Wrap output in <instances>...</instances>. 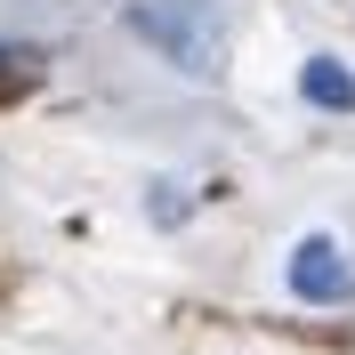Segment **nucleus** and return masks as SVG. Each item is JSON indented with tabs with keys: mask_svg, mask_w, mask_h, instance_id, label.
Returning <instances> with one entry per match:
<instances>
[{
	"mask_svg": "<svg viewBox=\"0 0 355 355\" xmlns=\"http://www.w3.org/2000/svg\"><path fill=\"white\" fill-rule=\"evenodd\" d=\"M130 24H137V41H154L178 73H194V81L226 73V8L218 0H137Z\"/></svg>",
	"mask_w": 355,
	"mask_h": 355,
	"instance_id": "nucleus-1",
	"label": "nucleus"
},
{
	"mask_svg": "<svg viewBox=\"0 0 355 355\" xmlns=\"http://www.w3.org/2000/svg\"><path fill=\"white\" fill-rule=\"evenodd\" d=\"M291 291L315 299V307H339V299L355 291V275H347V259H339L331 234H307V243L291 250Z\"/></svg>",
	"mask_w": 355,
	"mask_h": 355,
	"instance_id": "nucleus-2",
	"label": "nucleus"
},
{
	"mask_svg": "<svg viewBox=\"0 0 355 355\" xmlns=\"http://www.w3.org/2000/svg\"><path fill=\"white\" fill-rule=\"evenodd\" d=\"M299 89H307L315 105H355V73H347V65H331V57H307Z\"/></svg>",
	"mask_w": 355,
	"mask_h": 355,
	"instance_id": "nucleus-3",
	"label": "nucleus"
},
{
	"mask_svg": "<svg viewBox=\"0 0 355 355\" xmlns=\"http://www.w3.org/2000/svg\"><path fill=\"white\" fill-rule=\"evenodd\" d=\"M17 89H33V57L0 49V97H17Z\"/></svg>",
	"mask_w": 355,
	"mask_h": 355,
	"instance_id": "nucleus-4",
	"label": "nucleus"
}]
</instances>
